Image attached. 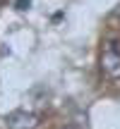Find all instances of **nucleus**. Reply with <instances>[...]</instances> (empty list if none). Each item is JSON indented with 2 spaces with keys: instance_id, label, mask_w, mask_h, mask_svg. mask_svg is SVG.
<instances>
[{
  "instance_id": "nucleus-5",
  "label": "nucleus",
  "mask_w": 120,
  "mask_h": 129,
  "mask_svg": "<svg viewBox=\"0 0 120 129\" xmlns=\"http://www.w3.org/2000/svg\"><path fill=\"white\" fill-rule=\"evenodd\" d=\"M60 129H74V127H70V124H67V127H60Z\"/></svg>"
},
{
  "instance_id": "nucleus-3",
  "label": "nucleus",
  "mask_w": 120,
  "mask_h": 129,
  "mask_svg": "<svg viewBox=\"0 0 120 129\" xmlns=\"http://www.w3.org/2000/svg\"><path fill=\"white\" fill-rule=\"evenodd\" d=\"M29 5H31V0H14V7L17 10H29Z\"/></svg>"
},
{
  "instance_id": "nucleus-4",
  "label": "nucleus",
  "mask_w": 120,
  "mask_h": 129,
  "mask_svg": "<svg viewBox=\"0 0 120 129\" xmlns=\"http://www.w3.org/2000/svg\"><path fill=\"white\" fill-rule=\"evenodd\" d=\"M113 14H115V17L120 19V5H118V7H115V12H113Z\"/></svg>"
},
{
  "instance_id": "nucleus-2",
  "label": "nucleus",
  "mask_w": 120,
  "mask_h": 129,
  "mask_svg": "<svg viewBox=\"0 0 120 129\" xmlns=\"http://www.w3.org/2000/svg\"><path fill=\"white\" fill-rule=\"evenodd\" d=\"M38 117L27 110H14L7 115V129H36Z\"/></svg>"
},
{
  "instance_id": "nucleus-1",
  "label": "nucleus",
  "mask_w": 120,
  "mask_h": 129,
  "mask_svg": "<svg viewBox=\"0 0 120 129\" xmlns=\"http://www.w3.org/2000/svg\"><path fill=\"white\" fill-rule=\"evenodd\" d=\"M101 72L108 79H120V50L108 43L101 53Z\"/></svg>"
}]
</instances>
